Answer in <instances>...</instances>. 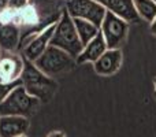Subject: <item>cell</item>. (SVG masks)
Returning <instances> with one entry per match:
<instances>
[{"label": "cell", "mask_w": 156, "mask_h": 137, "mask_svg": "<svg viewBox=\"0 0 156 137\" xmlns=\"http://www.w3.org/2000/svg\"><path fill=\"white\" fill-rule=\"evenodd\" d=\"M107 49H108L107 43H105L101 32H99L96 37L92 38L88 44L83 45L81 54L78 55L76 59L77 65H83V63H92L93 65Z\"/></svg>", "instance_id": "obj_12"}, {"label": "cell", "mask_w": 156, "mask_h": 137, "mask_svg": "<svg viewBox=\"0 0 156 137\" xmlns=\"http://www.w3.org/2000/svg\"><path fill=\"white\" fill-rule=\"evenodd\" d=\"M34 66L49 78H56L71 71L77 66L73 56L56 47L49 45L43 55L34 62Z\"/></svg>", "instance_id": "obj_3"}, {"label": "cell", "mask_w": 156, "mask_h": 137, "mask_svg": "<svg viewBox=\"0 0 156 137\" xmlns=\"http://www.w3.org/2000/svg\"><path fill=\"white\" fill-rule=\"evenodd\" d=\"M47 137H66L65 133L60 132V130H55V132H51Z\"/></svg>", "instance_id": "obj_19"}, {"label": "cell", "mask_w": 156, "mask_h": 137, "mask_svg": "<svg viewBox=\"0 0 156 137\" xmlns=\"http://www.w3.org/2000/svg\"><path fill=\"white\" fill-rule=\"evenodd\" d=\"M73 21H74V26H76L78 38L82 43V45L88 44L100 32V27L89 21H85V19H73Z\"/></svg>", "instance_id": "obj_14"}, {"label": "cell", "mask_w": 156, "mask_h": 137, "mask_svg": "<svg viewBox=\"0 0 156 137\" xmlns=\"http://www.w3.org/2000/svg\"><path fill=\"white\" fill-rule=\"evenodd\" d=\"M29 125V118L25 117H0V137H22Z\"/></svg>", "instance_id": "obj_13"}, {"label": "cell", "mask_w": 156, "mask_h": 137, "mask_svg": "<svg viewBox=\"0 0 156 137\" xmlns=\"http://www.w3.org/2000/svg\"><path fill=\"white\" fill-rule=\"evenodd\" d=\"M133 4L140 19H144L151 23L156 18V4L154 0H133Z\"/></svg>", "instance_id": "obj_15"}, {"label": "cell", "mask_w": 156, "mask_h": 137, "mask_svg": "<svg viewBox=\"0 0 156 137\" xmlns=\"http://www.w3.org/2000/svg\"><path fill=\"white\" fill-rule=\"evenodd\" d=\"M0 54H2V49H0Z\"/></svg>", "instance_id": "obj_23"}, {"label": "cell", "mask_w": 156, "mask_h": 137, "mask_svg": "<svg viewBox=\"0 0 156 137\" xmlns=\"http://www.w3.org/2000/svg\"><path fill=\"white\" fill-rule=\"evenodd\" d=\"M66 2H69V0H66Z\"/></svg>", "instance_id": "obj_25"}, {"label": "cell", "mask_w": 156, "mask_h": 137, "mask_svg": "<svg viewBox=\"0 0 156 137\" xmlns=\"http://www.w3.org/2000/svg\"><path fill=\"white\" fill-rule=\"evenodd\" d=\"M65 8L73 19H85L99 27L107 13L96 0H69Z\"/></svg>", "instance_id": "obj_6"}, {"label": "cell", "mask_w": 156, "mask_h": 137, "mask_svg": "<svg viewBox=\"0 0 156 137\" xmlns=\"http://www.w3.org/2000/svg\"><path fill=\"white\" fill-rule=\"evenodd\" d=\"M22 137H26V136H22Z\"/></svg>", "instance_id": "obj_24"}, {"label": "cell", "mask_w": 156, "mask_h": 137, "mask_svg": "<svg viewBox=\"0 0 156 137\" xmlns=\"http://www.w3.org/2000/svg\"><path fill=\"white\" fill-rule=\"evenodd\" d=\"M49 45L56 47V48L67 52L74 59H77V56L81 54V51L83 48L82 43L78 38L76 26H74V21L69 15L66 8H63L62 13H60V16L58 19L56 27H55V32L52 34Z\"/></svg>", "instance_id": "obj_2"}, {"label": "cell", "mask_w": 156, "mask_h": 137, "mask_svg": "<svg viewBox=\"0 0 156 137\" xmlns=\"http://www.w3.org/2000/svg\"><path fill=\"white\" fill-rule=\"evenodd\" d=\"M123 62V54L122 49H110L108 48L96 62L93 63V69L96 74L101 77H110L115 74L122 66Z\"/></svg>", "instance_id": "obj_10"}, {"label": "cell", "mask_w": 156, "mask_h": 137, "mask_svg": "<svg viewBox=\"0 0 156 137\" xmlns=\"http://www.w3.org/2000/svg\"><path fill=\"white\" fill-rule=\"evenodd\" d=\"M154 3H155V4H156V0H154Z\"/></svg>", "instance_id": "obj_22"}, {"label": "cell", "mask_w": 156, "mask_h": 137, "mask_svg": "<svg viewBox=\"0 0 156 137\" xmlns=\"http://www.w3.org/2000/svg\"><path fill=\"white\" fill-rule=\"evenodd\" d=\"M56 23L58 22L47 26L45 29H43L38 34H36L34 37H32L26 44H25L23 48L21 49V55L23 56L25 60L34 63L36 60L45 52V49L48 48L49 44H51V38H52V34H54V32H55Z\"/></svg>", "instance_id": "obj_7"}, {"label": "cell", "mask_w": 156, "mask_h": 137, "mask_svg": "<svg viewBox=\"0 0 156 137\" xmlns=\"http://www.w3.org/2000/svg\"><path fill=\"white\" fill-rule=\"evenodd\" d=\"M8 7H10V0H0V15L5 10H8Z\"/></svg>", "instance_id": "obj_18"}, {"label": "cell", "mask_w": 156, "mask_h": 137, "mask_svg": "<svg viewBox=\"0 0 156 137\" xmlns=\"http://www.w3.org/2000/svg\"><path fill=\"white\" fill-rule=\"evenodd\" d=\"M154 95H155V97H156V77H155V80H154Z\"/></svg>", "instance_id": "obj_21"}, {"label": "cell", "mask_w": 156, "mask_h": 137, "mask_svg": "<svg viewBox=\"0 0 156 137\" xmlns=\"http://www.w3.org/2000/svg\"><path fill=\"white\" fill-rule=\"evenodd\" d=\"M21 84L30 96L38 102H48L58 89V82L54 78L47 77L34 66V63L25 60V69L21 77Z\"/></svg>", "instance_id": "obj_1"}, {"label": "cell", "mask_w": 156, "mask_h": 137, "mask_svg": "<svg viewBox=\"0 0 156 137\" xmlns=\"http://www.w3.org/2000/svg\"><path fill=\"white\" fill-rule=\"evenodd\" d=\"M25 69V59L18 52L0 54V82L11 84L21 81Z\"/></svg>", "instance_id": "obj_8"}, {"label": "cell", "mask_w": 156, "mask_h": 137, "mask_svg": "<svg viewBox=\"0 0 156 137\" xmlns=\"http://www.w3.org/2000/svg\"><path fill=\"white\" fill-rule=\"evenodd\" d=\"M149 29H151V33H152V34L156 36V18L151 22V23H149Z\"/></svg>", "instance_id": "obj_20"}, {"label": "cell", "mask_w": 156, "mask_h": 137, "mask_svg": "<svg viewBox=\"0 0 156 137\" xmlns=\"http://www.w3.org/2000/svg\"><path fill=\"white\" fill-rule=\"evenodd\" d=\"M38 104H40V102L36 97L30 96L21 84L0 104V117L10 115L29 118L37 110Z\"/></svg>", "instance_id": "obj_4"}, {"label": "cell", "mask_w": 156, "mask_h": 137, "mask_svg": "<svg viewBox=\"0 0 156 137\" xmlns=\"http://www.w3.org/2000/svg\"><path fill=\"white\" fill-rule=\"evenodd\" d=\"M100 32L104 37L107 47L110 49H122L129 33V23L125 19L105 13V16L100 25Z\"/></svg>", "instance_id": "obj_5"}, {"label": "cell", "mask_w": 156, "mask_h": 137, "mask_svg": "<svg viewBox=\"0 0 156 137\" xmlns=\"http://www.w3.org/2000/svg\"><path fill=\"white\" fill-rule=\"evenodd\" d=\"M96 2L100 5H103L107 13H111L125 19L127 23L140 22V16L134 8L133 0H96Z\"/></svg>", "instance_id": "obj_9"}, {"label": "cell", "mask_w": 156, "mask_h": 137, "mask_svg": "<svg viewBox=\"0 0 156 137\" xmlns=\"http://www.w3.org/2000/svg\"><path fill=\"white\" fill-rule=\"evenodd\" d=\"M22 32L15 23L0 21V49L2 52H16L19 49Z\"/></svg>", "instance_id": "obj_11"}, {"label": "cell", "mask_w": 156, "mask_h": 137, "mask_svg": "<svg viewBox=\"0 0 156 137\" xmlns=\"http://www.w3.org/2000/svg\"><path fill=\"white\" fill-rule=\"evenodd\" d=\"M18 85H21V81H18V82H11V84L0 82V104L4 102L5 97H7Z\"/></svg>", "instance_id": "obj_16"}, {"label": "cell", "mask_w": 156, "mask_h": 137, "mask_svg": "<svg viewBox=\"0 0 156 137\" xmlns=\"http://www.w3.org/2000/svg\"><path fill=\"white\" fill-rule=\"evenodd\" d=\"M30 4V0H10V7L11 10H21V8L26 7Z\"/></svg>", "instance_id": "obj_17"}]
</instances>
